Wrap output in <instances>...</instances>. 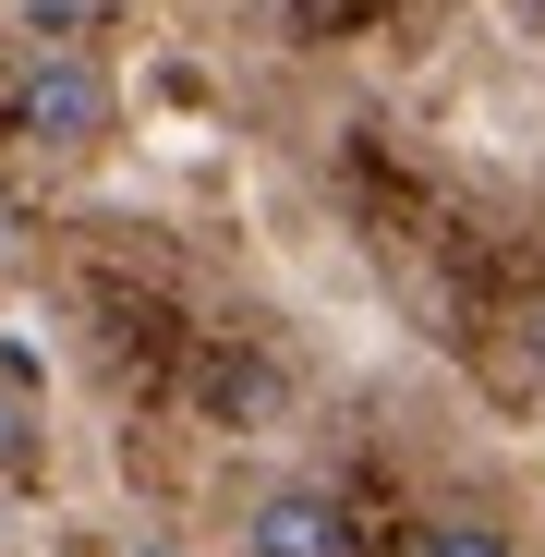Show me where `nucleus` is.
Here are the masks:
<instances>
[{"label": "nucleus", "instance_id": "1", "mask_svg": "<svg viewBox=\"0 0 545 557\" xmlns=\"http://www.w3.org/2000/svg\"><path fill=\"white\" fill-rule=\"evenodd\" d=\"M122 134V73L85 49V37H25L0 61V146L37 158V170H85Z\"/></svg>", "mask_w": 545, "mask_h": 557}, {"label": "nucleus", "instance_id": "2", "mask_svg": "<svg viewBox=\"0 0 545 557\" xmlns=\"http://www.w3.org/2000/svg\"><path fill=\"white\" fill-rule=\"evenodd\" d=\"M231 545L243 557H351V497L339 485H255Z\"/></svg>", "mask_w": 545, "mask_h": 557}, {"label": "nucleus", "instance_id": "3", "mask_svg": "<svg viewBox=\"0 0 545 557\" xmlns=\"http://www.w3.org/2000/svg\"><path fill=\"white\" fill-rule=\"evenodd\" d=\"M400 557H521V533H509L497 509H436V521H412Z\"/></svg>", "mask_w": 545, "mask_h": 557}]
</instances>
